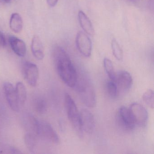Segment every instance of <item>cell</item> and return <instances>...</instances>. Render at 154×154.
<instances>
[{
	"label": "cell",
	"instance_id": "603a6c76",
	"mask_svg": "<svg viewBox=\"0 0 154 154\" xmlns=\"http://www.w3.org/2000/svg\"><path fill=\"white\" fill-rule=\"evenodd\" d=\"M35 108L36 111L40 114L45 113L47 110V104L45 101L42 99L39 98L36 99L34 103Z\"/></svg>",
	"mask_w": 154,
	"mask_h": 154
},
{
	"label": "cell",
	"instance_id": "2e32d148",
	"mask_svg": "<svg viewBox=\"0 0 154 154\" xmlns=\"http://www.w3.org/2000/svg\"><path fill=\"white\" fill-rule=\"evenodd\" d=\"M23 26V20L21 16L17 13H13L10 20V27L11 30L16 34H19L22 31Z\"/></svg>",
	"mask_w": 154,
	"mask_h": 154
},
{
	"label": "cell",
	"instance_id": "5bb4252c",
	"mask_svg": "<svg viewBox=\"0 0 154 154\" xmlns=\"http://www.w3.org/2000/svg\"><path fill=\"white\" fill-rule=\"evenodd\" d=\"M78 20L80 25L85 32L89 35L93 36L94 35L93 26L90 19L82 11H80L78 13Z\"/></svg>",
	"mask_w": 154,
	"mask_h": 154
},
{
	"label": "cell",
	"instance_id": "30bf717a",
	"mask_svg": "<svg viewBox=\"0 0 154 154\" xmlns=\"http://www.w3.org/2000/svg\"><path fill=\"white\" fill-rule=\"evenodd\" d=\"M114 82L117 85L118 91L125 93L130 89L132 84V78L128 72L122 70L116 73Z\"/></svg>",
	"mask_w": 154,
	"mask_h": 154
},
{
	"label": "cell",
	"instance_id": "7402d4cb",
	"mask_svg": "<svg viewBox=\"0 0 154 154\" xmlns=\"http://www.w3.org/2000/svg\"><path fill=\"white\" fill-rule=\"evenodd\" d=\"M25 142L29 150L31 152H33L36 144L35 134L30 132L27 133L25 135Z\"/></svg>",
	"mask_w": 154,
	"mask_h": 154
},
{
	"label": "cell",
	"instance_id": "6da1fadb",
	"mask_svg": "<svg viewBox=\"0 0 154 154\" xmlns=\"http://www.w3.org/2000/svg\"><path fill=\"white\" fill-rule=\"evenodd\" d=\"M53 57L57 73L69 87L73 88L77 82L78 72L67 53L61 47H55Z\"/></svg>",
	"mask_w": 154,
	"mask_h": 154
},
{
	"label": "cell",
	"instance_id": "e0dca14e",
	"mask_svg": "<svg viewBox=\"0 0 154 154\" xmlns=\"http://www.w3.org/2000/svg\"><path fill=\"white\" fill-rule=\"evenodd\" d=\"M15 90L20 105H24L27 98L26 90L24 84L21 82L17 83Z\"/></svg>",
	"mask_w": 154,
	"mask_h": 154
},
{
	"label": "cell",
	"instance_id": "cb8c5ba5",
	"mask_svg": "<svg viewBox=\"0 0 154 154\" xmlns=\"http://www.w3.org/2000/svg\"><path fill=\"white\" fill-rule=\"evenodd\" d=\"M6 45V38L3 33L0 30V48L5 47Z\"/></svg>",
	"mask_w": 154,
	"mask_h": 154
},
{
	"label": "cell",
	"instance_id": "ac0fdd59",
	"mask_svg": "<svg viewBox=\"0 0 154 154\" xmlns=\"http://www.w3.org/2000/svg\"><path fill=\"white\" fill-rule=\"evenodd\" d=\"M103 66L109 78L111 81L115 82L116 73L114 72V66L112 62L108 58H104L103 60Z\"/></svg>",
	"mask_w": 154,
	"mask_h": 154
},
{
	"label": "cell",
	"instance_id": "52a82bcc",
	"mask_svg": "<svg viewBox=\"0 0 154 154\" xmlns=\"http://www.w3.org/2000/svg\"><path fill=\"white\" fill-rule=\"evenodd\" d=\"M76 45L80 53L85 57H90L91 54L92 42L86 34L82 31L77 33Z\"/></svg>",
	"mask_w": 154,
	"mask_h": 154
},
{
	"label": "cell",
	"instance_id": "4316f807",
	"mask_svg": "<svg viewBox=\"0 0 154 154\" xmlns=\"http://www.w3.org/2000/svg\"><path fill=\"white\" fill-rule=\"evenodd\" d=\"M127 1L130 2H135L136 0H127Z\"/></svg>",
	"mask_w": 154,
	"mask_h": 154
},
{
	"label": "cell",
	"instance_id": "484cf974",
	"mask_svg": "<svg viewBox=\"0 0 154 154\" xmlns=\"http://www.w3.org/2000/svg\"><path fill=\"white\" fill-rule=\"evenodd\" d=\"M2 2L5 3H8L11 1V0H1Z\"/></svg>",
	"mask_w": 154,
	"mask_h": 154
},
{
	"label": "cell",
	"instance_id": "277c9868",
	"mask_svg": "<svg viewBox=\"0 0 154 154\" xmlns=\"http://www.w3.org/2000/svg\"><path fill=\"white\" fill-rule=\"evenodd\" d=\"M117 118L119 125L125 130L131 131L135 128L136 124L129 109L125 106L121 107L118 111Z\"/></svg>",
	"mask_w": 154,
	"mask_h": 154
},
{
	"label": "cell",
	"instance_id": "7a4b0ae2",
	"mask_svg": "<svg viewBox=\"0 0 154 154\" xmlns=\"http://www.w3.org/2000/svg\"><path fill=\"white\" fill-rule=\"evenodd\" d=\"M79 97L84 104L90 108L95 107L96 97L91 81L86 74L82 72L77 76L75 86Z\"/></svg>",
	"mask_w": 154,
	"mask_h": 154
},
{
	"label": "cell",
	"instance_id": "5b68a950",
	"mask_svg": "<svg viewBox=\"0 0 154 154\" xmlns=\"http://www.w3.org/2000/svg\"><path fill=\"white\" fill-rule=\"evenodd\" d=\"M136 125L139 127H145L148 120V113L146 108L140 103H133L129 108Z\"/></svg>",
	"mask_w": 154,
	"mask_h": 154
},
{
	"label": "cell",
	"instance_id": "9c48e42d",
	"mask_svg": "<svg viewBox=\"0 0 154 154\" xmlns=\"http://www.w3.org/2000/svg\"><path fill=\"white\" fill-rule=\"evenodd\" d=\"M80 117L83 131L88 134L92 133L95 128V119L92 113L87 109H82Z\"/></svg>",
	"mask_w": 154,
	"mask_h": 154
},
{
	"label": "cell",
	"instance_id": "d4e9b609",
	"mask_svg": "<svg viewBox=\"0 0 154 154\" xmlns=\"http://www.w3.org/2000/svg\"><path fill=\"white\" fill-rule=\"evenodd\" d=\"M58 0H46L47 4L50 7H54L57 5Z\"/></svg>",
	"mask_w": 154,
	"mask_h": 154
},
{
	"label": "cell",
	"instance_id": "9a60e30c",
	"mask_svg": "<svg viewBox=\"0 0 154 154\" xmlns=\"http://www.w3.org/2000/svg\"><path fill=\"white\" fill-rule=\"evenodd\" d=\"M24 122L26 128L30 131V133L38 135L39 121L34 116L29 113L26 114L24 117Z\"/></svg>",
	"mask_w": 154,
	"mask_h": 154
},
{
	"label": "cell",
	"instance_id": "8992f818",
	"mask_svg": "<svg viewBox=\"0 0 154 154\" xmlns=\"http://www.w3.org/2000/svg\"><path fill=\"white\" fill-rule=\"evenodd\" d=\"M22 71L24 78L28 84L32 86H36L39 75L36 65L30 62H25L23 63Z\"/></svg>",
	"mask_w": 154,
	"mask_h": 154
},
{
	"label": "cell",
	"instance_id": "3957f363",
	"mask_svg": "<svg viewBox=\"0 0 154 154\" xmlns=\"http://www.w3.org/2000/svg\"><path fill=\"white\" fill-rule=\"evenodd\" d=\"M65 104L69 121L76 134L80 137H82L83 136V131L81 125L80 113L74 101L68 93L65 94Z\"/></svg>",
	"mask_w": 154,
	"mask_h": 154
},
{
	"label": "cell",
	"instance_id": "7c38bea8",
	"mask_svg": "<svg viewBox=\"0 0 154 154\" xmlns=\"http://www.w3.org/2000/svg\"><path fill=\"white\" fill-rule=\"evenodd\" d=\"M9 42L13 52L18 56L23 57L26 55V47L25 42L14 36L9 37Z\"/></svg>",
	"mask_w": 154,
	"mask_h": 154
},
{
	"label": "cell",
	"instance_id": "ba28073f",
	"mask_svg": "<svg viewBox=\"0 0 154 154\" xmlns=\"http://www.w3.org/2000/svg\"><path fill=\"white\" fill-rule=\"evenodd\" d=\"M38 135H40L46 140L53 143L58 144L59 138L57 133L48 122L45 121H39Z\"/></svg>",
	"mask_w": 154,
	"mask_h": 154
},
{
	"label": "cell",
	"instance_id": "4fadbf2b",
	"mask_svg": "<svg viewBox=\"0 0 154 154\" xmlns=\"http://www.w3.org/2000/svg\"><path fill=\"white\" fill-rule=\"evenodd\" d=\"M31 51L36 59L38 60L43 59L44 57V48L43 43L38 36H33L31 42Z\"/></svg>",
	"mask_w": 154,
	"mask_h": 154
},
{
	"label": "cell",
	"instance_id": "d6986e66",
	"mask_svg": "<svg viewBox=\"0 0 154 154\" xmlns=\"http://www.w3.org/2000/svg\"><path fill=\"white\" fill-rule=\"evenodd\" d=\"M111 47L113 56L117 60L122 61L123 58V51L119 44L114 38L112 41Z\"/></svg>",
	"mask_w": 154,
	"mask_h": 154
},
{
	"label": "cell",
	"instance_id": "8fae6325",
	"mask_svg": "<svg viewBox=\"0 0 154 154\" xmlns=\"http://www.w3.org/2000/svg\"><path fill=\"white\" fill-rule=\"evenodd\" d=\"M3 90L11 108L14 111H18L20 109V104L13 85L9 82H6L3 84Z\"/></svg>",
	"mask_w": 154,
	"mask_h": 154
},
{
	"label": "cell",
	"instance_id": "ffe728a7",
	"mask_svg": "<svg viewBox=\"0 0 154 154\" xmlns=\"http://www.w3.org/2000/svg\"><path fill=\"white\" fill-rule=\"evenodd\" d=\"M142 100L149 107L153 109L154 107V94L153 90H146L143 94Z\"/></svg>",
	"mask_w": 154,
	"mask_h": 154
},
{
	"label": "cell",
	"instance_id": "44dd1931",
	"mask_svg": "<svg viewBox=\"0 0 154 154\" xmlns=\"http://www.w3.org/2000/svg\"><path fill=\"white\" fill-rule=\"evenodd\" d=\"M106 89L108 95L110 98L114 99L117 98L118 94V90L117 85L113 81H109L106 85Z\"/></svg>",
	"mask_w": 154,
	"mask_h": 154
}]
</instances>
